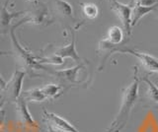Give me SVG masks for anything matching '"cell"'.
Here are the masks:
<instances>
[{
	"mask_svg": "<svg viewBox=\"0 0 158 132\" xmlns=\"http://www.w3.org/2000/svg\"><path fill=\"white\" fill-rule=\"evenodd\" d=\"M5 86H6V82H5V80L2 78V76L0 75V88L3 90L5 88Z\"/></svg>",
	"mask_w": 158,
	"mask_h": 132,
	"instance_id": "cell-19",
	"label": "cell"
},
{
	"mask_svg": "<svg viewBox=\"0 0 158 132\" xmlns=\"http://www.w3.org/2000/svg\"><path fill=\"white\" fill-rule=\"evenodd\" d=\"M107 41L113 46L120 45L123 41V31L120 27H112L108 32Z\"/></svg>",
	"mask_w": 158,
	"mask_h": 132,
	"instance_id": "cell-13",
	"label": "cell"
},
{
	"mask_svg": "<svg viewBox=\"0 0 158 132\" xmlns=\"http://www.w3.org/2000/svg\"><path fill=\"white\" fill-rule=\"evenodd\" d=\"M158 9V3L153 6H142L140 4L136 3L132 8L131 13V27L135 26L142 17H144L146 14Z\"/></svg>",
	"mask_w": 158,
	"mask_h": 132,
	"instance_id": "cell-10",
	"label": "cell"
},
{
	"mask_svg": "<svg viewBox=\"0 0 158 132\" xmlns=\"http://www.w3.org/2000/svg\"><path fill=\"white\" fill-rule=\"evenodd\" d=\"M81 67H82V65H77L73 68H69V69H65V70L53 71L52 74H54L62 81L75 83L76 78H77V72L79 71V69H80Z\"/></svg>",
	"mask_w": 158,
	"mask_h": 132,
	"instance_id": "cell-11",
	"label": "cell"
},
{
	"mask_svg": "<svg viewBox=\"0 0 158 132\" xmlns=\"http://www.w3.org/2000/svg\"><path fill=\"white\" fill-rule=\"evenodd\" d=\"M23 23H24V20L18 23V25L10 29V37H11V42H12V46H13V54L15 58H16L17 62L20 64V66L29 72H34L38 69H44L43 66H41L39 61L35 60L34 56L31 53L26 51L21 46H20L19 42L17 41L16 36H15V29L19 27Z\"/></svg>",
	"mask_w": 158,
	"mask_h": 132,
	"instance_id": "cell-2",
	"label": "cell"
},
{
	"mask_svg": "<svg viewBox=\"0 0 158 132\" xmlns=\"http://www.w3.org/2000/svg\"><path fill=\"white\" fill-rule=\"evenodd\" d=\"M43 93L44 94V96L48 98H53L56 97L59 91H60V87L56 85V84H47L46 86H44L43 88H41Z\"/></svg>",
	"mask_w": 158,
	"mask_h": 132,
	"instance_id": "cell-17",
	"label": "cell"
},
{
	"mask_svg": "<svg viewBox=\"0 0 158 132\" xmlns=\"http://www.w3.org/2000/svg\"><path fill=\"white\" fill-rule=\"evenodd\" d=\"M27 1H31V2H34L35 0H27Z\"/></svg>",
	"mask_w": 158,
	"mask_h": 132,
	"instance_id": "cell-22",
	"label": "cell"
},
{
	"mask_svg": "<svg viewBox=\"0 0 158 132\" xmlns=\"http://www.w3.org/2000/svg\"><path fill=\"white\" fill-rule=\"evenodd\" d=\"M10 0H6L4 3V5L0 8V34H5L7 31H10V24L14 18L18 17L22 12L18 13H10L7 10V6Z\"/></svg>",
	"mask_w": 158,
	"mask_h": 132,
	"instance_id": "cell-8",
	"label": "cell"
},
{
	"mask_svg": "<svg viewBox=\"0 0 158 132\" xmlns=\"http://www.w3.org/2000/svg\"><path fill=\"white\" fill-rule=\"evenodd\" d=\"M141 80L146 84V97L151 102L158 104V87L152 81L148 79L147 77H142Z\"/></svg>",
	"mask_w": 158,
	"mask_h": 132,
	"instance_id": "cell-14",
	"label": "cell"
},
{
	"mask_svg": "<svg viewBox=\"0 0 158 132\" xmlns=\"http://www.w3.org/2000/svg\"><path fill=\"white\" fill-rule=\"evenodd\" d=\"M116 51H120L123 53H130V54L135 55V57L138 58V60L140 61V63L146 70L158 73V59H156L154 56L148 54V53L135 51L133 50H131V48H122V50L121 48H117Z\"/></svg>",
	"mask_w": 158,
	"mask_h": 132,
	"instance_id": "cell-6",
	"label": "cell"
},
{
	"mask_svg": "<svg viewBox=\"0 0 158 132\" xmlns=\"http://www.w3.org/2000/svg\"><path fill=\"white\" fill-rule=\"evenodd\" d=\"M71 35H72V38H71V42L70 45H68L67 46H64L57 50L56 52H54V55L59 56L61 58L64 57H70L73 60L75 61H79L80 60V57H79L78 53L75 50V35H74V32L71 31Z\"/></svg>",
	"mask_w": 158,
	"mask_h": 132,
	"instance_id": "cell-9",
	"label": "cell"
},
{
	"mask_svg": "<svg viewBox=\"0 0 158 132\" xmlns=\"http://www.w3.org/2000/svg\"><path fill=\"white\" fill-rule=\"evenodd\" d=\"M138 86H139V77L137 76V68L135 67L133 81L127 88L123 90L122 104L117 116L111 123L106 132H121L127 125L130 118L131 111L135 106L138 98Z\"/></svg>",
	"mask_w": 158,
	"mask_h": 132,
	"instance_id": "cell-1",
	"label": "cell"
},
{
	"mask_svg": "<svg viewBox=\"0 0 158 132\" xmlns=\"http://www.w3.org/2000/svg\"><path fill=\"white\" fill-rule=\"evenodd\" d=\"M3 118H4L3 114H0V126H1L2 123H3Z\"/></svg>",
	"mask_w": 158,
	"mask_h": 132,
	"instance_id": "cell-21",
	"label": "cell"
},
{
	"mask_svg": "<svg viewBox=\"0 0 158 132\" xmlns=\"http://www.w3.org/2000/svg\"><path fill=\"white\" fill-rule=\"evenodd\" d=\"M54 10L63 18H72V7L65 0H53Z\"/></svg>",
	"mask_w": 158,
	"mask_h": 132,
	"instance_id": "cell-12",
	"label": "cell"
},
{
	"mask_svg": "<svg viewBox=\"0 0 158 132\" xmlns=\"http://www.w3.org/2000/svg\"><path fill=\"white\" fill-rule=\"evenodd\" d=\"M26 72L16 69L11 79L6 82V86L2 90V101L16 102L21 97L23 80Z\"/></svg>",
	"mask_w": 158,
	"mask_h": 132,
	"instance_id": "cell-3",
	"label": "cell"
},
{
	"mask_svg": "<svg viewBox=\"0 0 158 132\" xmlns=\"http://www.w3.org/2000/svg\"><path fill=\"white\" fill-rule=\"evenodd\" d=\"M156 2V0H138L137 3L138 4H140V5L142 6H153V5H155V3Z\"/></svg>",
	"mask_w": 158,
	"mask_h": 132,
	"instance_id": "cell-18",
	"label": "cell"
},
{
	"mask_svg": "<svg viewBox=\"0 0 158 132\" xmlns=\"http://www.w3.org/2000/svg\"><path fill=\"white\" fill-rule=\"evenodd\" d=\"M15 102H16L17 116H18L20 123H21L23 126L29 127V128L38 127L37 122L33 119L31 114H30L28 106H27V102L25 101L24 98L21 96Z\"/></svg>",
	"mask_w": 158,
	"mask_h": 132,
	"instance_id": "cell-7",
	"label": "cell"
},
{
	"mask_svg": "<svg viewBox=\"0 0 158 132\" xmlns=\"http://www.w3.org/2000/svg\"><path fill=\"white\" fill-rule=\"evenodd\" d=\"M82 10L84 15L89 19H94L98 16V7L95 4H91V3H87V4H83L82 5Z\"/></svg>",
	"mask_w": 158,
	"mask_h": 132,
	"instance_id": "cell-16",
	"label": "cell"
},
{
	"mask_svg": "<svg viewBox=\"0 0 158 132\" xmlns=\"http://www.w3.org/2000/svg\"><path fill=\"white\" fill-rule=\"evenodd\" d=\"M22 97L25 100H30L34 102H43L47 99V97L44 96L41 88H35V89L25 92V96Z\"/></svg>",
	"mask_w": 158,
	"mask_h": 132,
	"instance_id": "cell-15",
	"label": "cell"
},
{
	"mask_svg": "<svg viewBox=\"0 0 158 132\" xmlns=\"http://www.w3.org/2000/svg\"><path fill=\"white\" fill-rule=\"evenodd\" d=\"M112 8L114 11L117 13L118 17L121 19L123 23V30H125L127 36L131 35V13H132V7L130 5H125L118 1V0H110Z\"/></svg>",
	"mask_w": 158,
	"mask_h": 132,
	"instance_id": "cell-4",
	"label": "cell"
},
{
	"mask_svg": "<svg viewBox=\"0 0 158 132\" xmlns=\"http://www.w3.org/2000/svg\"><path fill=\"white\" fill-rule=\"evenodd\" d=\"M44 132H60V131H57V130H56V129H53V128H52V127H48V128L44 130Z\"/></svg>",
	"mask_w": 158,
	"mask_h": 132,
	"instance_id": "cell-20",
	"label": "cell"
},
{
	"mask_svg": "<svg viewBox=\"0 0 158 132\" xmlns=\"http://www.w3.org/2000/svg\"><path fill=\"white\" fill-rule=\"evenodd\" d=\"M1 54H3V52H1V51H0V55H1Z\"/></svg>",
	"mask_w": 158,
	"mask_h": 132,
	"instance_id": "cell-23",
	"label": "cell"
},
{
	"mask_svg": "<svg viewBox=\"0 0 158 132\" xmlns=\"http://www.w3.org/2000/svg\"><path fill=\"white\" fill-rule=\"evenodd\" d=\"M43 114L44 118L47 120L49 127H52V128L60 132H79L70 122H68L66 119L62 118L53 112H48L46 110H44Z\"/></svg>",
	"mask_w": 158,
	"mask_h": 132,
	"instance_id": "cell-5",
	"label": "cell"
}]
</instances>
